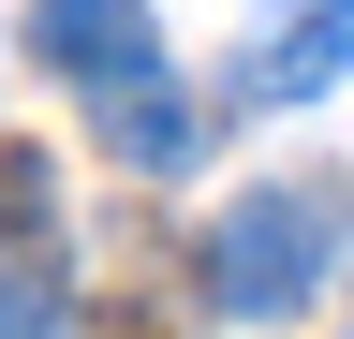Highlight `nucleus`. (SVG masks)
<instances>
[{"label": "nucleus", "instance_id": "nucleus-1", "mask_svg": "<svg viewBox=\"0 0 354 339\" xmlns=\"http://www.w3.org/2000/svg\"><path fill=\"white\" fill-rule=\"evenodd\" d=\"M354 236V206L325 222V192H236L207 222V251H192V280H207V310L221 325H281L310 280H325V251Z\"/></svg>", "mask_w": 354, "mask_h": 339}, {"label": "nucleus", "instance_id": "nucleus-2", "mask_svg": "<svg viewBox=\"0 0 354 339\" xmlns=\"http://www.w3.org/2000/svg\"><path fill=\"white\" fill-rule=\"evenodd\" d=\"M30 59H44V74H74L88 104H104V89H133V74H162L148 0H30Z\"/></svg>", "mask_w": 354, "mask_h": 339}, {"label": "nucleus", "instance_id": "nucleus-3", "mask_svg": "<svg viewBox=\"0 0 354 339\" xmlns=\"http://www.w3.org/2000/svg\"><path fill=\"white\" fill-rule=\"evenodd\" d=\"M339 74H354V0H281L266 45L236 59V104H325Z\"/></svg>", "mask_w": 354, "mask_h": 339}, {"label": "nucleus", "instance_id": "nucleus-4", "mask_svg": "<svg viewBox=\"0 0 354 339\" xmlns=\"http://www.w3.org/2000/svg\"><path fill=\"white\" fill-rule=\"evenodd\" d=\"M88 118H104V148L133 162V177H177V162H192V104H177L162 74H133V89H104Z\"/></svg>", "mask_w": 354, "mask_h": 339}, {"label": "nucleus", "instance_id": "nucleus-5", "mask_svg": "<svg viewBox=\"0 0 354 339\" xmlns=\"http://www.w3.org/2000/svg\"><path fill=\"white\" fill-rule=\"evenodd\" d=\"M44 236H59V177H44V148H0V251L44 266Z\"/></svg>", "mask_w": 354, "mask_h": 339}, {"label": "nucleus", "instance_id": "nucleus-6", "mask_svg": "<svg viewBox=\"0 0 354 339\" xmlns=\"http://www.w3.org/2000/svg\"><path fill=\"white\" fill-rule=\"evenodd\" d=\"M0 339H74V310H59L30 266H0Z\"/></svg>", "mask_w": 354, "mask_h": 339}]
</instances>
